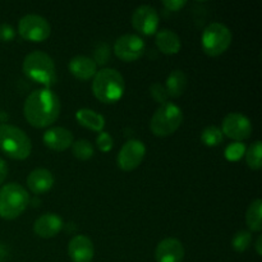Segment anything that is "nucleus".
<instances>
[{
	"label": "nucleus",
	"mask_w": 262,
	"mask_h": 262,
	"mask_svg": "<svg viewBox=\"0 0 262 262\" xmlns=\"http://www.w3.org/2000/svg\"><path fill=\"white\" fill-rule=\"evenodd\" d=\"M60 114V100L50 89H38L31 92L23 104V115L30 125L46 128L54 124Z\"/></svg>",
	"instance_id": "1"
},
{
	"label": "nucleus",
	"mask_w": 262,
	"mask_h": 262,
	"mask_svg": "<svg viewBox=\"0 0 262 262\" xmlns=\"http://www.w3.org/2000/svg\"><path fill=\"white\" fill-rule=\"evenodd\" d=\"M125 82L122 74L113 68H102L92 79L94 96L104 104H115L124 95Z\"/></svg>",
	"instance_id": "2"
},
{
	"label": "nucleus",
	"mask_w": 262,
	"mask_h": 262,
	"mask_svg": "<svg viewBox=\"0 0 262 262\" xmlns=\"http://www.w3.org/2000/svg\"><path fill=\"white\" fill-rule=\"evenodd\" d=\"M22 71L31 81L50 89L56 82V67L53 58L45 51L35 50L27 54L23 60Z\"/></svg>",
	"instance_id": "3"
},
{
	"label": "nucleus",
	"mask_w": 262,
	"mask_h": 262,
	"mask_svg": "<svg viewBox=\"0 0 262 262\" xmlns=\"http://www.w3.org/2000/svg\"><path fill=\"white\" fill-rule=\"evenodd\" d=\"M0 150L13 160H25L31 155L32 142L25 130L3 123L0 124Z\"/></svg>",
	"instance_id": "4"
},
{
	"label": "nucleus",
	"mask_w": 262,
	"mask_h": 262,
	"mask_svg": "<svg viewBox=\"0 0 262 262\" xmlns=\"http://www.w3.org/2000/svg\"><path fill=\"white\" fill-rule=\"evenodd\" d=\"M30 205L27 189L18 183H8L0 188V217L14 220L23 214Z\"/></svg>",
	"instance_id": "5"
},
{
	"label": "nucleus",
	"mask_w": 262,
	"mask_h": 262,
	"mask_svg": "<svg viewBox=\"0 0 262 262\" xmlns=\"http://www.w3.org/2000/svg\"><path fill=\"white\" fill-rule=\"evenodd\" d=\"M183 123V112L177 104L166 101L161 104L150 120V129L156 137L171 136Z\"/></svg>",
	"instance_id": "6"
},
{
	"label": "nucleus",
	"mask_w": 262,
	"mask_h": 262,
	"mask_svg": "<svg viewBox=\"0 0 262 262\" xmlns=\"http://www.w3.org/2000/svg\"><path fill=\"white\" fill-rule=\"evenodd\" d=\"M232 31L220 22H212L204 30L201 36L202 50L206 55L219 56L224 54L232 45Z\"/></svg>",
	"instance_id": "7"
},
{
	"label": "nucleus",
	"mask_w": 262,
	"mask_h": 262,
	"mask_svg": "<svg viewBox=\"0 0 262 262\" xmlns=\"http://www.w3.org/2000/svg\"><path fill=\"white\" fill-rule=\"evenodd\" d=\"M18 33L31 42H42L50 37L51 26L38 14H26L18 22Z\"/></svg>",
	"instance_id": "8"
},
{
	"label": "nucleus",
	"mask_w": 262,
	"mask_h": 262,
	"mask_svg": "<svg viewBox=\"0 0 262 262\" xmlns=\"http://www.w3.org/2000/svg\"><path fill=\"white\" fill-rule=\"evenodd\" d=\"M113 50L120 60L136 61L145 54L146 43L143 38L136 33H125L115 40Z\"/></svg>",
	"instance_id": "9"
},
{
	"label": "nucleus",
	"mask_w": 262,
	"mask_h": 262,
	"mask_svg": "<svg viewBox=\"0 0 262 262\" xmlns=\"http://www.w3.org/2000/svg\"><path fill=\"white\" fill-rule=\"evenodd\" d=\"M220 129L223 135L234 140V142H242L252 135V123L242 113H229L223 119Z\"/></svg>",
	"instance_id": "10"
},
{
	"label": "nucleus",
	"mask_w": 262,
	"mask_h": 262,
	"mask_svg": "<svg viewBox=\"0 0 262 262\" xmlns=\"http://www.w3.org/2000/svg\"><path fill=\"white\" fill-rule=\"evenodd\" d=\"M146 155V146L140 140H128L118 154L117 163L122 170L132 171L140 166Z\"/></svg>",
	"instance_id": "11"
},
{
	"label": "nucleus",
	"mask_w": 262,
	"mask_h": 262,
	"mask_svg": "<svg viewBox=\"0 0 262 262\" xmlns=\"http://www.w3.org/2000/svg\"><path fill=\"white\" fill-rule=\"evenodd\" d=\"M159 18L158 10L151 5H140L135 9L132 14V26L136 31L145 36L155 35L159 30Z\"/></svg>",
	"instance_id": "12"
},
{
	"label": "nucleus",
	"mask_w": 262,
	"mask_h": 262,
	"mask_svg": "<svg viewBox=\"0 0 262 262\" xmlns=\"http://www.w3.org/2000/svg\"><path fill=\"white\" fill-rule=\"evenodd\" d=\"M155 258L156 262H182L184 258L183 243L173 237L160 241L155 250Z\"/></svg>",
	"instance_id": "13"
},
{
	"label": "nucleus",
	"mask_w": 262,
	"mask_h": 262,
	"mask_svg": "<svg viewBox=\"0 0 262 262\" xmlns=\"http://www.w3.org/2000/svg\"><path fill=\"white\" fill-rule=\"evenodd\" d=\"M64 228L63 219L58 214L54 212H46L33 223V232L40 238H54L61 232Z\"/></svg>",
	"instance_id": "14"
},
{
	"label": "nucleus",
	"mask_w": 262,
	"mask_h": 262,
	"mask_svg": "<svg viewBox=\"0 0 262 262\" xmlns=\"http://www.w3.org/2000/svg\"><path fill=\"white\" fill-rule=\"evenodd\" d=\"M68 255L73 262H91L95 256L94 243L83 234L74 235L68 243Z\"/></svg>",
	"instance_id": "15"
},
{
	"label": "nucleus",
	"mask_w": 262,
	"mask_h": 262,
	"mask_svg": "<svg viewBox=\"0 0 262 262\" xmlns=\"http://www.w3.org/2000/svg\"><path fill=\"white\" fill-rule=\"evenodd\" d=\"M42 141L46 147L54 151H66L74 142L73 133L64 127H51L43 133Z\"/></svg>",
	"instance_id": "16"
},
{
	"label": "nucleus",
	"mask_w": 262,
	"mask_h": 262,
	"mask_svg": "<svg viewBox=\"0 0 262 262\" xmlns=\"http://www.w3.org/2000/svg\"><path fill=\"white\" fill-rule=\"evenodd\" d=\"M55 183L53 173L45 168H37L27 177V187L32 193L43 194L50 191Z\"/></svg>",
	"instance_id": "17"
},
{
	"label": "nucleus",
	"mask_w": 262,
	"mask_h": 262,
	"mask_svg": "<svg viewBox=\"0 0 262 262\" xmlns=\"http://www.w3.org/2000/svg\"><path fill=\"white\" fill-rule=\"evenodd\" d=\"M69 72L73 74L76 78L81 81H89L94 78L97 72V66L92 58H89L86 55H77L71 59L68 64Z\"/></svg>",
	"instance_id": "18"
},
{
	"label": "nucleus",
	"mask_w": 262,
	"mask_h": 262,
	"mask_svg": "<svg viewBox=\"0 0 262 262\" xmlns=\"http://www.w3.org/2000/svg\"><path fill=\"white\" fill-rule=\"evenodd\" d=\"M155 43L159 50L165 55H176L182 48V41L178 33L168 28H164L155 33Z\"/></svg>",
	"instance_id": "19"
},
{
	"label": "nucleus",
	"mask_w": 262,
	"mask_h": 262,
	"mask_svg": "<svg viewBox=\"0 0 262 262\" xmlns=\"http://www.w3.org/2000/svg\"><path fill=\"white\" fill-rule=\"evenodd\" d=\"M76 119L78 120L82 127L89 128L94 132L100 133L105 128V118L95 110L89 109V107H82V109L77 110Z\"/></svg>",
	"instance_id": "20"
},
{
	"label": "nucleus",
	"mask_w": 262,
	"mask_h": 262,
	"mask_svg": "<svg viewBox=\"0 0 262 262\" xmlns=\"http://www.w3.org/2000/svg\"><path fill=\"white\" fill-rule=\"evenodd\" d=\"M187 82H188V79H187L186 73L183 71L176 69V71L171 72L166 78L165 86H164L168 92V96L181 97L186 91Z\"/></svg>",
	"instance_id": "21"
},
{
	"label": "nucleus",
	"mask_w": 262,
	"mask_h": 262,
	"mask_svg": "<svg viewBox=\"0 0 262 262\" xmlns=\"http://www.w3.org/2000/svg\"><path fill=\"white\" fill-rule=\"evenodd\" d=\"M246 223L248 229L258 233L262 229V201L261 199H256L248 207L246 212Z\"/></svg>",
	"instance_id": "22"
},
{
	"label": "nucleus",
	"mask_w": 262,
	"mask_h": 262,
	"mask_svg": "<svg viewBox=\"0 0 262 262\" xmlns=\"http://www.w3.org/2000/svg\"><path fill=\"white\" fill-rule=\"evenodd\" d=\"M246 163L252 170H260L262 166V143L260 140L255 141L248 148H246Z\"/></svg>",
	"instance_id": "23"
},
{
	"label": "nucleus",
	"mask_w": 262,
	"mask_h": 262,
	"mask_svg": "<svg viewBox=\"0 0 262 262\" xmlns=\"http://www.w3.org/2000/svg\"><path fill=\"white\" fill-rule=\"evenodd\" d=\"M201 141L204 145L209 146V147H216L224 141V135H223L222 129L219 127L209 125V127L202 130Z\"/></svg>",
	"instance_id": "24"
},
{
	"label": "nucleus",
	"mask_w": 262,
	"mask_h": 262,
	"mask_svg": "<svg viewBox=\"0 0 262 262\" xmlns=\"http://www.w3.org/2000/svg\"><path fill=\"white\" fill-rule=\"evenodd\" d=\"M72 152L78 160L86 161L91 159L95 154V148L89 140H78L72 143Z\"/></svg>",
	"instance_id": "25"
},
{
	"label": "nucleus",
	"mask_w": 262,
	"mask_h": 262,
	"mask_svg": "<svg viewBox=\"0 0 262 262\" xmlns=\"http://www.w3.org/2000/svg\"><path fill=\"white\" fill-rule=\"evenodd\" d=\"M251 242H252V234H251V232H248V230H239L233 237L232 247L237 252H245L251 246Z\"/></svg>",
	"instance_id": "26"
},
{
	"label": "nucleus",
	"mask_w": 262,
	"mask_h": 262,
	"mask_svg": "<svg viewBox=\"0 0 262 262\" xmlns=\"http://www.w3.org/2000/svg\"><path fill=\"white\" fill-rule=\"evenodd\" d=\"M246 146L242 142H233L227 146L224 156L228 161H239L245 156Z\"/></svg>",
	"instance_id": "27"
},
{
	"label": "nucleus",
	"mask_w": 262,
	"mask_h": 262,
	"mask_svg": "<svg viewBox=\"0 0 262 262\" xmlns=\"http://www.w3.org/2000/svg\"><path fill=\"white\" fill-rule=\"evenodd\" d=\"M110 59V46L107 43L101 42L96 46L94 51V58L92 60L96 63V66H104Z\"/></svg>",
	"instance_id": "28"
},
{
	"label": "nucleus",
	"mask_w": 262,
	"mask_h": 262,
	"mask_svg": "<svg viewBox=\"0 0 262 262\" xmlns=\"http://www.w3.org/2000/svg\"><path fill=\"white\" fill-rule=\"evenodd\" d=\"M150 94L151 96H152V99L155 100L156 102H159L160 105L165 104V102L168 101V92H166L165 87L161 83H159V82H154V83L151 84Z\"/></svg>",
	"instance_id": "29"
},
{
	"label": "nucleus",
	"mask_w": 262,
	"mask_h": 262,
	"mask_svg": "<svg viewBox=\"0 0 262 262\" xmlns=\"http://www.w3.org/2000/svg\"><path fill=\"white\" fill-rule=\"evenodd\" d=\"M96 145L101 152H109V151H112L113 146H114V140H113L110 133L102 130L96 137Z\"/></svg>",
	"instance_id": "30"
},
{
	"label": "nucleus",
	"mask_w": 262,
	"mask_h": 262,
	"mask_svg": "<svg viewBox=\"0 0 262 262\" xmlns=\"http://www.w3.org/2000/svg\"><path fill=\"white\" fill-rule=\"evenodd\" d=\"M15 37V30L9 23H2L0 25V41L9 42Z\"/></svg>",
	"instance_id": "31"
},
{
	"label": "nucleus",
	"mask_w": 262,
	"mask_h": 262,
	"mask_svg": "<svg viewBox=\"0 0 262 262\" xmlns=\"http://www.w3.org/2000/svg\"><path fill=\"white\" fill-rule=\"evenodd\" d=\"M163 5L168 10H171V12H178V10L183 9L187 5L186 0H164Z\"/></svg>",
	"instance_id": "32"
},
{
	"label": "nucleus",
	"mask_w": 262,
	"mask_h": 262,
	"mask_svg": "<svg viewBox=\"0 0 262 262\" xmlns=\"http://www.w3.org/2000/svg\"><path fill=\"white\" fill-rule=\"evenodd\" d=\"M7 176H8V165H7V163H5V161L0 158V186L4 183Z\"/></svg>",
	"instance_id": "33"
},
{
	"label": "nucleus",
	"mask_w": 262,
	"mask_h": 262,
	"mask_svg": "<svg viewBox=\"0 0 262 262\" xmlns=\"http://www.w3.org/2000/svg\"><path fill=\"white\" fill-rule=\"evenodd\" d=\"M9 257V248L7 245L0 242V262H4Z\"/></svg>",
	"instance_id": "34"
},
{
	"label": "nucleus",
	"mask_w": 262,
	"mask_h": 262,
	"mask_svg": "<svg viewBox=\"0 0 262 262\" xmlns=\"http://www.w3.org/2000/svg\"><path fill=\"white\" fill-rule=\"evenodd\" d=\"M261 243H262V237L260 235V237L257 238V241H256V252H257V255L258 256H261L262 255V246H261Z\"/></svg>",
	"instance_id": "35"
}]
</instances>
